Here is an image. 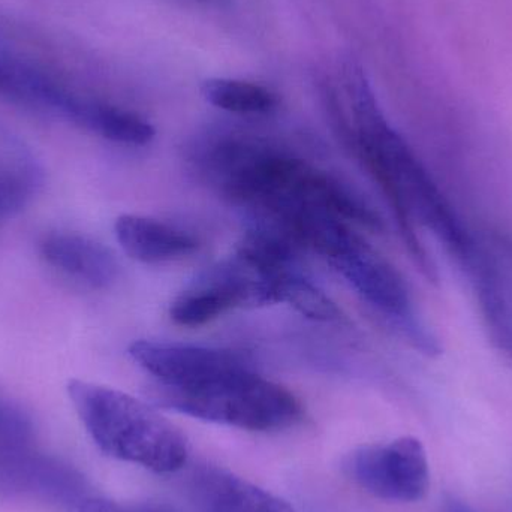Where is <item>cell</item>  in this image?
<instances>
[{"label": "cell", "mask_w": 512, "mask_h": 512, "mask_svg": "<svg viewBox=\"0 0 512 512\" xmlns=\"http://www.w3.org/2000/svg\"><path fill=\"white\" fill-rule=\"evenodd\" d=\"M77 512H174L159 505H123L104 498H87L78 504Z\"/></svg>", "instance_id": "cell-15"}, {"label": "cell", "mask_w": 512, "mask_h": 512, "mask_svg": "<svg viewBox=\"0 0 512 512\" xmlns=\"http://www.w3.org/2000/svg\"><path fill=\"white\" fill-rule=\"evenodd\" d=\"M189 490L203 512H295L285 499L218 466L195 469Z\"/></svg>", "instance_id": "cell-8"}, {"label": "cell", "mask_w": 512, "mask_h": 512, "mask_svg": "<svg viewBox=\"0 0 512 512\" xmlns=\"http://www.w3.org/2000/svg\"><path fill=\"white\" fill-rule=\"evenodd\" d=\"M39 252L54 270L90 289H108L119 277L116 256L90 237L51 233L42 239Z\"/></svg>", "instance_id": "cell-9"}, {"label": "cell", "mask_w": 512, "mask_h": 512, "mask_svg": "<svg viewBox=\"0 0 512 512\" xmlns=\"http://www.w3.org/2000/svg\"><path fill=\"white\" fill-rule=\"evenodd\" d=\"M256 288L237 259H225L201 274L171 303L170 316L182 327H201L236 307H255Z\"/></svg>", "instance_id": "cell-6"}, {"label": "cell", "mask_w": 512, "mask_h": 512, "mask_svg": "<svg viewBox=\"0 0 512 512\" xmlns=\"http://www.w3.org/2000/svg\"><path fill=\"white\" fill-rule=\"evenodd\" d=\"M120 248L135 261L167 264L197 254L200 240L189 231L146 216L123 215L114 225Z\"/></svg>", "instance_id": "cell-10"}, {"label": "cell", "mask_w": 512, "mask_h": 512, "mask_svg": "<svg viewBox=\"0 0 512 512\" xmlns=\"http://www.w3.org/2000/svg\"><path fill=\"white\" fill-rule=\"evenodd\" d=\"M346 477L375 498L412 504L430 484L426 448L414 436L361 445L343 459Z\"/></svg>", "instance_id": "cell-5"}, {"label": "cell", "mask_w": 512, "mask_h": 512, "mask_svg": "<svg viewBox=\"0 0 512 512\" xmlns=\"http://www.w3.org/2000/svg\"><path fill=\"white\" fill-rule=\"evenodd\" d=\"M65 119L123 146H146L156 135L152 123L140 114L77 95H72Z\"/></svg>", "instance_id": "cell-11"}, {"label": "cell", "mask_w": 512, "mask_h": 512, "mask_svg": "<svg viewBox=\"0 0 512 512\" xmlns=\"http://www.w3.org/2000/svg\"><path fill=\"white\" fill-rule=\"evenodd\" d=\"M352 125L345 135L396 216L409 252L432 279L435 268L421 245L417 228H426L459 261L471 267L478 258L474 242L423 162L390 125L358 63L343 68Z\"/></svg>", "instance_id": "cell-1"}, {"label": "cell", "mask_w": 512, "mask_h": 512, "mask_svg": "<svg viewBox=\"0 0 512 512\" xmlns=\"http://www.w3.org/2000/svg\"><path fill=\"white\" fill-rule=\"evenodd\" d=\"M129 355L141 369L156 379L158 385L167 387L194 384L249 363L243 355L227 349L152 340L132 343Z\"/></svg>", "instance_id": "cell-7"}, {"label": "cell", "mask_w": 512, "mask_h": 512, "mask_svg": "<svg viewBox=\"0 0 512 512\" xmlns=\"http://www.w3.org/2000/svg\"><path fill=\"white\" fill-rule=\"evenodd\" d=\"M276 303L289 304L315 321L333 322L342 316L336 303L295 267L283 271L277 279Z\"/></svg>", "instance_id": "cell-13"}, {"label": "cell", "mask_w": 512, "mask_h": 512, "mask_svg": "<svg viewBox=\"0 0 512 512\" xmlns=\"http://www.w3.org/2000/svg\"><path fill=\"white\" fill-rule=\"evenodd\" d=\"M330 264L360 295L361 300L381 315L415 349L426 355L441 352L438 340L417 315L414 300L402 274L361 237L342 255L330 261Z\"/></svg>", "instance_id": "cell-4"}, {"label": "cell", "mask_w": 512, "mask_h": 512, "mask_svg": "<svg viewBox=\"0 0 512 512\" xmlns=\"http://www.w3.org/2000/svg\"><path fill=\"white\" fill-rule=\"evenodd\" d=\"M66 390L84 429L108 457L158 474H173L188 462L185 433L147 403L81 379H71Z\"/></svg>", "instance_id": "cell-2"}, {"label": "cell", "mask_w": 512, "mask_h": 512, "mask_svg": "<svg viewBox=\"0 0 512 512\" xmlns=\"http://www.w3.org/2000/svg\"><path fill=\"white\" fill-rule=\"evenodd\" d=\"M156 399L180 414L248 432H279L303 417V406L294 393L262 378L249 363L195 384H156Z\"/></svg>", "instance_id": "cell-3"}, {"label": "cell", "mask_w": 512, "mask_h": 512, "mask_svg": "<svg viewBox=\"0 0 512 512\" xmlns=\"http://www.w3.org/2000/svg\"><path fill=\"white\" fill-rule=\"evenodd\" d=\"M38 185V170L29 159L24 156L0 159V221L20 213Z\"/></svg>", "instance_id": "cell-14"}, {"label": "cell", "mask_w": 512, "mask_h": 512, "mask_svg": "<svg viewBox=\"0 0 512 512\" xmlns=\"http://www.w3.org/2000/svg\"><path fill=\"white\" fill-rule=\"evenodd\" d=\"M0 417H2V408H0Z\"/></svg>", "instance_id": "cell-17"}, {"label": "cell", "mask_w": 512, "mask_h": 512, "mask_svg": "<svg viewBox=\"0 0 512 512\" xmlns=\"http://www.w3.org/2000/svg\"><path fill=\"white\" fill-rule=\"evenodd\" d=\"M447 512H474L469 510L468 507H465L463 504H459V502L451 501L448 504Z\"/></svg>", "instance_id": "cell-16"}, {"label": "cell", "mask_w": 512, "mask_h": 512, "mask_svg": "<svg viewBox=\"0 0 512 512\" xmlns=\"http://www.w3.org/2000/svg\"><path fill=\"white\" fill-rule=\"evenodd\" d=\"M201 93L213 107L242 116H267L280 102L268 87L234 78H210L204 81Z\"/></svg>", "instance_id": "cell-12"}]
</instances>
